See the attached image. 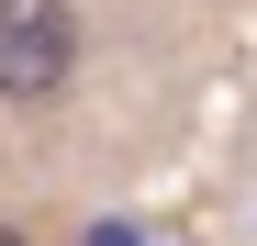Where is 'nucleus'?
Returning <instances> with one entry per match:
<instances>
[{
	"instance_id": "obj_2",
	"label": "nucleus",
	"mask_w": 257,
	"mask_h": 246,
	"mask_svg": "<svg viewBox=\"0 0 257 246\" xmlns=\"http://www.w3.org/2000/svg\"><path fill=\"white\" fill-rule=\"evenodd\" d=\"M0 246H34V235H23V224H12V213H0Z\"/></svg>"
},
{
	"instance_id": "obj_1",
	"label": "nucleus",
	"mask_w": 257,
	"mask_h": 246,
	"mask_svg": "<svg viewBox=\"0 0 257 246\" xmlns=\"http://www.w3.org/2000/svg\"><path fill=\"white\" fill-rule=\"evenodd\" d=\"M90 67V23L78 0H0V112H45Z\"/></svg>"
}]
</instances>
